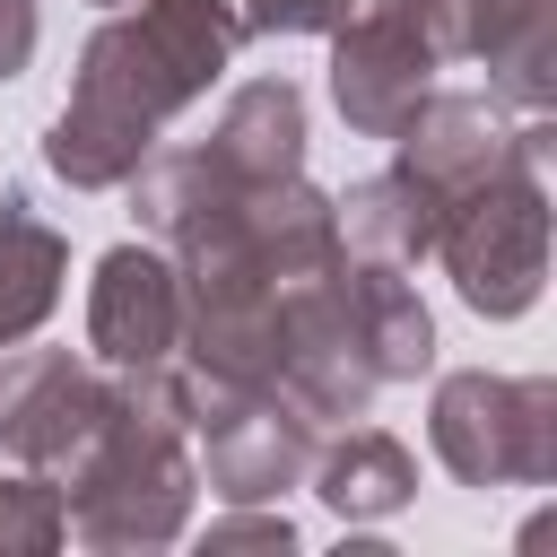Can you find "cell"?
I'll use <instances>...</instances> for the list:
<instances>
[]
</instances>
